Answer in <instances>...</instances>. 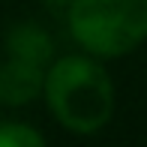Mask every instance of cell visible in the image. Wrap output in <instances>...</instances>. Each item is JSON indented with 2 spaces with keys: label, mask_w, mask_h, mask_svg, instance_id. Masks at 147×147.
I'll use <instances>...</instances> for the list:
<instances>
[{
  "label": "cell",
  "mask_w": 147,
  "mask_h": 147,
  "mask_svg": "<svg viewBox=\"0 0 147 147\" xmlns=\"http://www.w3.org/2000/svg\"><path fill=\"white\" fill-rule=\"evenodd\" d=\"M66 24L81 51L114 60L147 39V0H69Z\"/></svg>",
  "instance_id": "2"
},
{
  "label": "cell",
  "mask_w": 147,
  "mask_h": 147,
  "mask_svg": "<svg viewBox=\"0 0 147 147\" xmlns=\"http://www.w3.org/2000/svg\"><path fill=\"white\" fill-rule=\"evenodd\" d=\"M42 96L63 129L75 135L99 132L114 114V84L93 54H66L45 69Z\"/></svg>",
  "instance_id": "1"
},
{
  "label": "cell",
  "mask_w": 147,
  "mask_h": 147,
  "mask_svg": "<svg viewBox=\"0 0 147 147\" xmlns=\"http://www.w3.org/2000/svg\"><path fill=\"white\" fill-rule=\"evenodd\" d=\"M45 135L21 120H0V147H42Z\"/></svg>",
  "instance_id": "5"
},
{
  "label": "cell",
  "mask_w": 147,
  "mask_h": 147,
  "mask_svg": "<svg viewBox=\"0 0 147 147\" xmlns=\"http://www.w3.org/2000/svg\"><path fill=\"white\" fill-rule=\"evenodd\" d=\"M3 45H6V54H12V57H24V60H33V63H42V66H48V60H51V39L36 24L9 27Z\"/></svg>",
  "instance_id": "4"
},
{
  "label": "cell",
  "mask_w": 147,
  "mask_h": 147,
  "mask_svg": "<svg viewBox=\"0 0 147 147\" xmlns=\"http://www.w3.org/2000/svg\"><path fill=\"white\" fill-rule=\"evenodd\" d=\"M45 69L48 66L33 63L24 57L6 54L0 63V105H27L42 93Z\"/></svg>",
  "instance_id": "3"
}]
</instances>
